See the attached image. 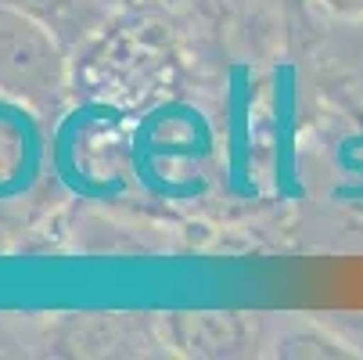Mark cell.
<instances>
[{
	"mask_svg": "<svg viewBox=\"0 0 363 360\" xmlns=\"http://www.w3.org/2000/svg\"><path fill=\"white\" fill-rule=\"evenodd\" d=\"M281 356H352V349H345V342L324 335V332H295L281 342Z\"/></svg>",
	"mask_w": 363,
	"mask_h": 360,
	"instance_id": "3957f363",
	"label": "cell"
},
{
	"mask_svg": "<svg viewBox=\"0 0 363 360\" xmlns=\"http://www.w3.org/2000/svg\"><path fill=\"white\" fill-rule=\"evenodd\" d=\"M166 335L187 356H234L248 342V321L241 314H169Z\"/></svg>",
	"mask_w": 363,
	"mask_h": 360,
	"instance_id": "7a4b0ae2",
	"label": "cell"
},
{
	"mask_svg": "<svg viewBox=\"0 0 363 360\" xmlns=\"http://www.w3.org/2000/svg\"><path fill=\"white\" fill-rule=\"evenodd\" d=\"M62 83V55L47 26L0 8V87L18 97H47Z\"/></svg>",
	"mask_w": 363,
	"mask_h": 360,
	"instance_id": "6da1fadb",
	"label": "cell"
},
{
	"mask_svg": "<svg viewBox=\"0 0 363 360\" xmlns=\"http://www.w3.org/2000/svg\"><path fill=\"white\" fill-rule=\"evenodd\" d=\"M72 4H76V0H0V8H11V11H18V15L40 22V26H47V29L58 26L72 11Z\"/></svg>",
	"mask_w": 363,
	"mask_h": 360,
	"instance_id": "277c9868",
	"label": "cell"
},
{
	"mask_svg": "<svg viewBox=\"0 0 363 360\" xmlns=\"http://www.w3.org/2000/svg\"><path fill=\"white\" fill-rule=\"evenodd\" d=\"M320 4L338 18H363V0H320Z\"/></svg>",
	"mask_w": 363,
	"mask_h": 360,
	"instance_id": "5b68a950",
	"label": "cell"
}]
</instances>
